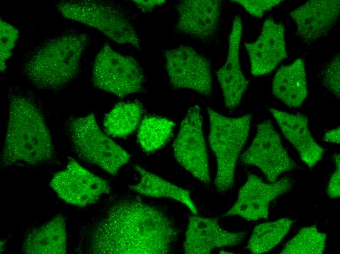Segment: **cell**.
I'll list each match as a JSON object with an SVG mask.
<instances>
[{
  "instance_id": "obj_29",
  "label": "cell",
  "mask_w": 340,
  "mask_h": 254,
  "mask_svg": "<svg viewBox=\"0 0 340 254\" xmlns=\"http://www.w3.org/2000/svg\"><path fill=\"white\" fill-rule=\"evenodd\" d=\"M336 168L328 182L326 193L330 198H336L340 196V157L338 153L334 155Z\"/></svg>"
},
{
  "instance_id": "obj_15",
  "label": "cell",
  "mask_w": 340,
  "mask_h": 254,
  "mask_svg": "<svg viewBox=\"0 0 340 254\" xmlns=\"http://www.w3.org/2000/svg\"><path fill=\"white\" fill-rule=\"evenodd\" d=\"M340 0H311L289 13L297 32L306 43H313L329 33L337 22Z\"/></svg>"
},
{
  "instance_id": "obj_9",
  "label": "cell",
  "mask_w": 340,
  "mask_h": 254,
  "mask_svg": "<svg viewBox=\"0 0 340 254\" xmlns=\"http://www.w3.org/2000/svg\"><path fill=\"white\" fill-rule=\"evenodd\" d=\"M241 160L243 165L260 169L269 182L276 181L281 173L296 167L270 120L257 125L255 138Z\"/></svg>"
},
{
  "instance_id": "obj_21",
  "label": "cell",
  "mask_w": 340,
  "mask_h": 254,
  "mask_svg": "<svg viewBox=\"0 0 340 254\" xmlns=\"http://www.w3.org/2000/svg\"><path fill=\"white\" fill-rule=\"evenodd\" d=\"M134 169L140 175L139 182L130 185L132 190L144 195L174 199L185 205L193 214H197V209L188 190L178 187L138 165Z\"/></svg>"
},
{
  "instance_id": "obj_12",
  "label": "cell",
  "mask_w": 340,
  "mask_h": 254,
  "mask_svg": "<svg viewBox=\"0 0 340 254\" xmlns=\"http://www.w3.org/2000/svg\"><path fill=\"white\" fill-rule=\"evenodd\" d=\"M292 186L288 177L265 183L250 173L240 189L235 202L223 216H238L248 221L267 219L270 203L290 191Z\"/></svg>"
},
{
  "instance_id": "obj_18",
  "label": "cell",
  "mask_w": 340,
  "mask_h": 254,
  "mask_svg": "<svg viewBox=\"0 0 340 254\" xmlns=\"http://www.w3.org/2000/svg\"><path fill=\"white\" fill-rule=\"evenodd\" d=\"M286 139L297 150L301 160L312 169L321 159L324 149L314 139L307 117L267 107Z\"/></svg>"
},
{
  "instance_id": "obj_14",
  "label": "cell",
  "mask_w": 340,
  "mask_h": 254,
  "mask_svg": "<svg viewBox=\"0 0 340 254\" xmlns=\"http://www.w3.org/2000/svg\"><path fill=\"white\" fill-rule=\"evenodd\" d=\"M244 232H231L222 228L216 218L192 214L188 221L184 242L187 254H208L213 250L232 247L244 239Z\"/></svg>"
},
{
  "instance_id": "obj_8",
  "label": "cell",
  "mask_w": 340,
  "mask_h": 254,
  "mask_svg": "<svg viewBox=\"0 0 340 254\" xmlns=\"http://www.w3.org/2000/svg\"><path fill=\"white\" fill-rule=\"evenodd\" d=\"M172 147L177 162L195 178L208 185L209 166L199 106L194 105L188 110Z\"/></svg>"
},
{
  "instance_id": "obj_25",
  "label": "cell",
  "mask_w": 340,
  "mask_h": 254,
  "mask_svg": "<svg viewBox=\"0 0 340 254\" xmlns=\"http://www.w3.org/2000/svg\"><path fill=\"white\" fill-rule=\"evenodd\" d=\"M327 234L315 226L301 229L284 246L282 254H322L326 243Z\"/></svg>"
},
{
  "instance_id": "obj_20",
  "label": "cell",
  "mask_w": 340,
  "mask_h": 254,
  "mask_svg": "<svg viewBox=\"0 0 340 254\" xmlns=\"http://www.w3.org/2000/svg\"><path fill=\"white\" fill-rule=\"evenodd\" d=\"M67 237L65 219L59 214L29 233L22 243V250L28 254H65Z\"/></svg>"
},
{
  "instance_id": "obj_22",
  "label": "cell",
  "mask_w": 340,
  "mask_h": 254,
  "mask_svg": "<svg viewBox=\"0 0 340 254\" xmlns=\"http://www.w3.org/2000/svg\"><path fill=\"white\" fill-rule=\"evenodd\" d=\"M143 113V106L139 102L118 103L105 117L106 132L114 137L129 135L138 126Z\"/></svg>"
},
{
  "instance_id": "obj_16",
  "label": "cell",
  "mask_w": 340,
  "mask_h": 254,
  "mask_svg": "<svg viewBox=\"0 0 340 254\" xmlns=\"http://www.w3.org/2000/svg\"><path fill=\"white\" fill-rule=\"evenodd\" d=\"M221 1L186 0L177 5L176 30L200 41H209L217 33Z\"/></svg>"
},
{
  "instance_id": "obj_7",
  "label": "cell",
  "mask_w": 340,
  "mask_h": 254,
  "mask_svg": "<svg viewBox=\"0 0 340 254\" xmlns=\"http://www.w3.org/2000/svg\"><path fill=\"white\" fill-rule=\"evenodd\" d=\"M145 76L133 58L122 55L106 43L95 57L92 70L93 85L119 98L141 92Z\"/></svg>"
},
{
  "instance_id": "obj_5",
  "label": "cell",
  "mask_w": 340,
  "mask_h": 254,
  "mask_svg": "<svg viewBox=\"0 0 340 254\" xmlns=\"http://www.w3.org/2000/svg\"><path fill=\"white\" fill-rule=\"evenodd\" d=\"M57 8L64 17L95 28L114 42L141 49L140 40L133 24L110 3L91 0L64 1L58 3Z\"/></svg>"
},
{
  "instance_id": "obj_2",
  "label": "cell",
  "mask_w": 340,
  "mask_h": 254,
  "mask_svg": "<svg viewBox=\"0 0 340 254\" xmlns=\"http://www.w3.org/2000/svg\"><path fill=\"white\" fill-rule=\"evenodd\" d=\"M55 156L51 135L40 109L28 98L11 96L1 168L17 163L37 165L52 160Z\"/></svg>"
},
{
  "instance_id": "obj_30",
  "label": "cell",
  "mask_w": 340,
  "mask_h": 254,
  "mask_svg": "<svg viewBox=\"0 0 340 254\" xmlns=\"http://www.w3.org/2000/svg\"><path fill=\"white\" fill-rule=\"evenodd\" d=\"M143 12H146L153 9L155 7L160 6L166 2L164 0H132Z\"/></svg>"
},
{
  "instance_id": "obj_26",
  "label": "cell",
  "mask_w": 340,
  "mask_h": 254,
  "mask_svg": "<svg viewBox=\"0 0 340 254\" xmlns=\"http://www.w3.org/2000/svg\"><path fill=\"white\" fill-rule=\"evenodd\" d=\"M18 29L0 19V69L1 72L6 68V62L11 57L19 38Z\"/></svg>"
},
{
  "instance_id": "obj_24",
  "label": "cell",
  "mask_w": 340,
  "mask_h": 254,
  "mask_svg": "<svg viewBox=\"0 0 340 254\" xmlns=\"http://www.w3.org/2000/svg\"><path fill=\"white\" fill-rule=\"evenodd\" d=\"M174 123L159 116L146 117L141 122L137 133V140L146 152L156 150L163 147L170 138Z\"/></svg>"
},
{
  "instance_id": "obj_6",
  "label": "cell",
  "mask_w": 340,
  "mask_h": 254,
  "mask_svg": "<svg viewBox=\"0 0 340 254\" xmlns=\"http://www.w3.org/2000/svg\"><path fill=\"white\" fill-rule=\"evenodd\" d=\"M68 131L78 155L111 175L130 159L129 154L102 131L93 113L70 119Z\"/></svg>"
},
{
  "instance_id": "obj_4",
  "label": "cell",
  "mask_w": 340,
  "mask_h": 254,
  "mask_svg": "<svg viewBox=\"0 0 340 254\" xmlns=\"http://www.w3.org/2000/svg\"><path fill=\"white\" fill-rule=\"evenodd\" d=\"M207 110L209 142L217 166L214 185L218 192L224 193L234 186L236 163L249 135L252 116L229 117L210 107Z\"/></svg>"
},
{
  "instance_id": "obj_13",
  "label": "cell",
  "mask_w": 340,
  "mask_h": 254,
  "mask_svg": "<svg viewBox=\"0 0 340 254\" xmlns=\"http://www.w3.org/2000/svg\"><path fill=\"white\" fill-rule=\"evenodd\" d=\"M251 73L258 76L270 73L287 57L285 28L269 17L264 21L260 35L253 42H245Z\"/></svg>"
},
{
  "instance_id": "obj_10",
  "label": "cell",
  "mask_w": 340,
  "mask_h": 254,
  "mask_svg": "<svg viewBox=\"0 0 340 254\" xmlns=\"http://www.w3.org/2000/svg\"><path fill=\"white\" fill-rule=\"evenodd\" d=\"M166 69L172 87L194 90L203 96L212 93V77L208 60L193 48L181 46L165 52Z\"/></svg>"
},
{
  "instance_id": "obj_31",
  "label": "cell",
  "mask_w": 340,
  "mask_h": 254,
  "mask_svg": "<svg viewBox=\"0 0 340 254\" xmlns=\"http://www.w3.org/2000/svg\"><path fill=\"white\" fill-rule=\"evenodd\" d=\"M340 127H337L326 131L323 137V141L339 144L340 141Z\"/></svg>"
},
{
  "instance_id": "obj_11",
  "label": "cell",
  "mask_w": 340,
  "mask_h": 254,
  "mask_svg": "<svg viewBox=\"0 0 340 254\" xmlns=\"http://www.w3.org/2000/svg\"><path fill=\"white\" fill-rule=\"evenodd\" d=\"M50 186L64 201L78 207L93 204L110 191L106 180L90 172L72 158H69L64 169L54 175Z\"/></svg>"
},
{
  "instance_id": "obj_17",
  "label": "cell",
  "mask_w": 340,
  "mask_h": 254,
  "mask_svg": "<svg viewBox=\"0 0 340 254\" xmlns=\"http://www.w3.org/2000/svg\"><path fill=\"white\" fill-rule=\"evenodd\" d=\"M242 32V20L239 16L236 15L233 20L229 34L226 62L216 71L225 106L231 109L240 104L249 84L242 73L239 59Z\"/></svg>"
},
{
  "instance_id": "obj_27",
  "label": "cell",
  "mask_w": 340,
  "mask_h": 254,
  "mask_svg": "<svg viewBox=\"0 0 340 254\" xmlns=\"http://www.w3.org/2000/svg\"><path fill=\"white\" fill-rule=\"evenodd\" d=\"M324 86L338 99L340 93V56L337 53L323 66L321 72Z\"/></svg>"
},
{
  "instance_id": "obj_1",
  "label": "cell",
  "mask_w": 340,
  "mask_h": 254,
  "mask_svg": "<svg viewBox=\"0 0 340 254\" xmlns=\"http://www.w3.org/2000/svg\"><path fill=\"white\" fill-rule=\"evenodd\" d=\"M179 231L163 212L139 198L114 202L95 225L88 252L98 254H166Z\"/></svg>"
},
{
  "instance_id": "obj_28",
  "label": "cell",
  "mask_w": 340,
  "mask_h": 254,
  "mask_svg": "<svg viewBox=\"0 0 340 254\" xmlns=\"http://www.w3.org/2000/svg\"><path fill=\"white\" fill-rule=\"evenodd\" d=\"M241 5L250 15L256 18L262 17L264 13L277 6L281 0H231Z\"/></svg>"
},
{
  "instance_id": "obj_23",
  "label": "cell",
  "mask_w": 340,
  "mask_h": 254,
  "mask_svg": "<svg viewBox=\"0 0 340 254\" xmlns=\"http://www.w3.org/2000/svg\"><path fill=\"white\" fill-rule=\"evenodd\" d=\"M294 222L290 218H281L257 225L253 230L247 249L254 254L270 251L282 241Z\"/></svg>"
},
{
  "instance_id": "obj_19",
  "label": "cell",
  "mask_w": 340,
  "mask_h": 254,
  "mask_svg": "<svg viewBox=\"0 0 340 254\" xmlns=\"http://www.w3.org/2000/svg\"><path fill=\"white\" fill-rule=\"evenodd\" d=\"M272 92L276 98L290 107L302 105L308 94L302 59H298L277 71L273 79Z\"/></svg>"
},
{
  "instance_id": "obj_3",
  "label": "cell",
  "mask_w": 340,
  "mask_h": 254,
  "mask_svg": "<svg viewBox=\"0 0 340 254\" xmlns=\"http://www.w3.org/2000/svg\"><path fill=\"white\" fill-rule=\"evenodd\" d=\"M89 42L87 34L78 33L51 39L28 57L23 64L22 73L38 88L60 89L77 76Z\"/></svg>"
}]
</instances>
